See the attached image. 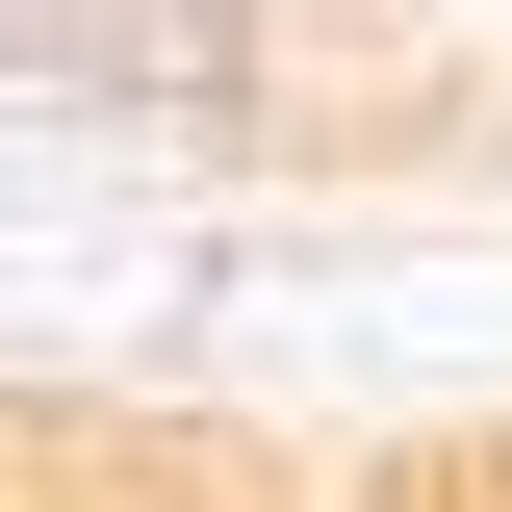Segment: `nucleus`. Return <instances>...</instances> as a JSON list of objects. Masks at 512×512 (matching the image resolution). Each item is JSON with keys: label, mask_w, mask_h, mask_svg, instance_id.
Listing matches in <instances>:
<instances>
[{"label": "nucleus", "mask_w": 512, "mask_h": 512, "mask_svg": "<svg viewBox=\"0 0 512 512\" xmlns=\"http://www.w3.org/2000/svg\"><path fill=\"white\" fill-rule=\"evenodd\" d=\"M0 77H52V103H103V128H205L256 77V26L231 0H0Z\"/></svg>", "instance_id": "f257e3e1"}]
</instances>
